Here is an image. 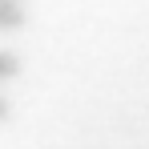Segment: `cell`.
I'll list each match as a JSON object with an SVG mask.
<instances>
[{"label":"cell","instance_id":"6da1fadb","mask_svg":"<svg viewBox=\"0 0 149 149\" xmlns=\"http://www.w3.org/2000/svg\"><path fill=\"white\" fill-rule=\"evenodd\" d=\"M20 24H24L20 0H0V28H20Z\"/></svg>","mask_w":149,"mask_h":149},{"label":"cell","instance_id":"7a4b0ae2","mask_svg":"<svg viewBox=\"0 0 149 149\" xmlns=\"http://www.w3.org/2000/svg\"><path fill=\"white\" fill-rule=\"evenodd\" d=\"M20 73V61L12 56V52H0V81H8V77Z\"/></svg>","mask_w":149,"mask_h":149},{"label":"cell","instance_id":"3957f363","mask_svg":"<svg viewBox=\"0 0 149 149\" xmlns=\"http://www.w3.org/2000/svg\"><path fill=\"white\" fill-rule=\"evenodd\" d=\"M4 117H8V101L0 97V121H4Z\"/></svg>","mask_w":149,"mask_h":149}]
</instances>
